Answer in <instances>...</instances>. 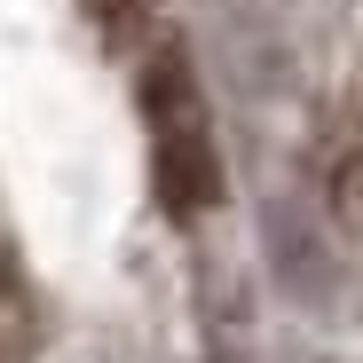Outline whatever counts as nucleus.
<instances>
[{
  "label": "nucleus",
  "instance_id": "1",
  "mask_svg": "<svg viewBox=\"0 0 363 363\" xmlns=\"http://www.w3.org/2000/svg\"><path fill=\"white\" fill-rule=\"evenodd\" d=\"M79 9L95 16V32L111 40L118 64H143V55H158L174 32H166V0H79Z\"/></svg>",
  "mask_w": 363,
  "mask_h": 363
}]
</instances>
